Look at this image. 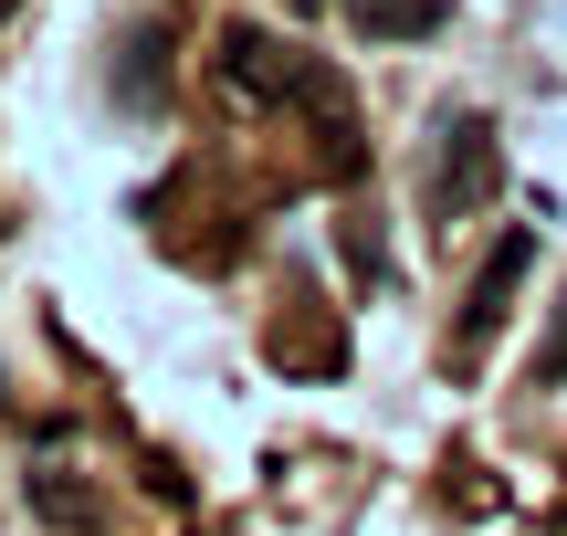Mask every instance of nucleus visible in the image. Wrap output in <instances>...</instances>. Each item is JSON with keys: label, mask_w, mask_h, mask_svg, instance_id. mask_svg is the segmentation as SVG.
Segmentation results:
<instances>
[{"label": "nucleus", "mask_w": 567, "mask_h": 536, "mask_svg": "<svg viewBox=\"0 0 567 536\" xmlns=\"http://www.w3.org/2000/svg\"><path fill=\"white\" fill-rule=\"evenodd\" d=\"M494 179H505V158H494V116H442V158H431V189H421V210L431 221H473V210L494 200Z\"/></svg>", "instance_id": "nucleus-1"}, {"label": "nucleus", "mask_w": 567, "mask_h": 536, "mask_svg": "<svg viewBox=\"0 0 567 536\" xmlns=\"http://www.w3.org/2000/svg\"><path fill=\"white\" fill-rule=\"evenodd\" d=\"M221 84L243 105H284V95H305V63H295V42H274V32H252V21H221Z\"/></svg>", "instance_id": "nucleus-2"}, {"label": "nucleus", "mask_w": 567, "mask_h": 536, "mask_svg": "<svg viewBox=\"0 0 567 536\" xmlns=\"http://www.w3.org/2000/svg\"><path fill=\"white\" fill-rule=\"evenodd\" d=\"M368 42H400V32H442V0H347Z\"/></svg>", "instance_id": "nucleus-3"}, {"label": "nucleus", "mask_w": 567, "mask_h": 536, "mask_svg": "<svg viewBox=\"0 0 567 536\" xmlns=\"http://www.w3.org/2000/svg\"><path fill=\"white\" fill-rule=\"evenodd\" d=\"M536 379H567V327L547 337V358H536Z\"/></svg>", "instance_id": "nucleus-4"}, {"label": "nucleus", "mask_w": 567, "mask_h": 536, "mask_svg": "<svg viewBox=\"0 0 567 536\" xmlns=\"http://www.w3.org/2000/svg\"><path fill=\"white\" fill-rule=\"evenodd\" d=\"M11 11H21V0H0V21H11Z\"/></svg>", "instance_id": "nucleus-5"}, {"label": "nucleus", "mask_w": 567, "mask_h": 536, "mask_svg": "<svg viewBox=\"0 0 567 536\" xmlns=\"http://www.w3.org/2000/svg\"><path fill=\"white\" fill-rule=\"evenodd\" d=\"M295 11H316V0H295Z\"/></svg>", "instance_id": "nucleus-6"}]
</instances>
